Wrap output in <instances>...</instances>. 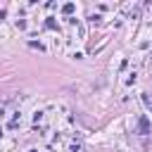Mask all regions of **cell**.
Segmentation results:
<instances>
[{
    "label": "cell",
    "instance_id": "6da1fadb",
    "mask_svg": "<svg viewBox=\"0 0 152 152\" xmlns=\"http://www.w3.org/2000/svg\"><path fill=\"white\" fill-rule=\"evenodd\" d=\"M138 126H140V133H150V124H147V119H145V116L140 119V124H138Z\"/></svg>",
    "mask_w": 152,
    "mask_h": 152
},
{
    "label": "cell",
    "instance_id": "3957f363",
    "mask_svg": "<svg viewBox=\"0 0 152 152\" xmlns=\"http://www.w3.org/2000/svg\"><path fill=\"white\" fill-rule=\"evenodd\" d=\"M2 114H5V109H2V107H0V116H2Z\"/></svg>",
    "mask_w": 152,
    "mask_h": 152
},
{
    "label": "cell",
    "instance_id": "7a4b0ae2",
    "mask_svg": "<svg viewBox=\"0 0 152 152\" xmlns=\"http://www.w3.org/2000/svg\"><path fill=\"white\" fill-rule=\"evenodd\" d=\"M142 102H145V107L152 112V100H150V95H142Z\"/></svg>",
    "mask_w": 152,
    "mask_h": 152
}]
</instances>
